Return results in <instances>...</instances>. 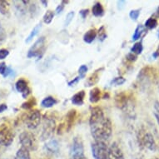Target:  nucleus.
<instances>
[{"label":"nucleus","mask_w":159,"mask_h":159,"mask_svg":"<svg viewBox=\"0 0 159 159\" xmlns=\"http://www.w3.org/2000/svg\"><path fill=\"white\" fill-rule=\"evenodd\" d=\"M41 3H43L44 7L48 6V1H41Z\"/></svg>","instance_id":"obj_45"},{"label":"nucleus","mask_w":159,"mask_h":159,"mask_svg":"<svg viewBox=\"0 0 159 159\" xmlns=\"http://www.w3.org/2000/svg\"><path fill=\"white\" fill-rule=\"evenodd\" d=\"M19 143L22 147L29 149V151H36L38 148V142L34 135L30 132H23L19 135Z\"/></svg>","instance_id":"obj_6"},{"label":"nucleus","mask_w":159,"mask_h":159,"mask_svg":"<svg viewBox=\"0 0 159 159\" xmlns=\"http://www.w3.org/2000/svg\"><path fill=\"white\" fill-rule=\"evenodd\" d=\"M16 90L22 94L24 98H27L29 94L31 93V89H29V84L24 78H20L15 84Z\"/></svg>","instance_id":"obj_11"},{"label":"nucleus","mask_w":159,"mask_h":159,"mask_svg":"<svg viewBox=\"0 0 159 159\" xmlns=\"http://www.w3.org/2000/svg\"><path fill=\"white\" fill-rule=\"evenodd\" d=\"M41 120H42V115H41V112H39V110L38 109L30 110L25 115L24 118V123L31 130L36 129L41 123Z\"/></svg>","instance_id":"obj_5"},{"label":"nucleus","mask_w":159,"mask_h":159,"mask_svg":"<svg viewBox=\"0 0 159 159\" xmlns=\"http://www.w3.org/2000/svg\"><path fill=\"white\" fill-rule=\"evenodd\" d=\"M76 117H77V111L75 109L69 110L66 115V121H65V127L67 133L70 131L72 127L73 126V123L75 122Z\"/></svg>","instance_id":"obj_14"},{"label":"nucleus","mask_w":159,"mask_h":159,"mask_svg":"<svg viewBox=\"0 0 159 159\" xmlns=\"http://www.w3.org/2000/svg\"><path fill=\"white\" fill-rule=\"evenodd\" d=\"M125 1H117V8H118V9L122 10L123 8V7H124V4H125Z\"/></svg>","instance_id":"obj_42"},{"label":"nucleus","mask_w":159,"mask_h":159,"mask_svg":"<svg viewBox=\"0 0 159 159\" xmlns=\"http://www.w3.org/2000/svg\"><path fill=\"white\" fill-rule=\"evenodd\" d=\"M97 35H98L99 40L100 41H103L107 38V34H106V31H105L104 27L102 26L98 29V31L97 32Z\"/></svg>","instance_id":"obj_30"},{"label":"nucleus","mask_w":159,"mask_h":159,"mask_svg":"<svg viewBox=\"0 0 159 159\" xmlns=\"http://www.w3.org/2000/svg\"><path fill=\"white\" fill-rule=\"evenodd\" d=\"M143 50V42L139 41V42L133 44V46L131 48V52H133L137 56L139 54H141Z\"/></svg>","instance_id":"obj_24"},{"label":"nucleus","mask_w":159,"mask_h":159,"mask_svg":"<svg viewBox=\"0 0 159 159\" xmlns=\"http://www.w3.org/2000/svg\"><path fill=\"white\" fill-rule=\"evenodd\" d=\"M138 141L139 147H141L142 148H147L152 152L157 150V143L154 137L148 131L144 129H140L138 131Z\"/></svg>","instance_id":"obj_3"},{"label":"nucleus","mask_w":159,"mask_h":159,"mask_svg":"<svg viewBox=\"0 0 159 159\" xmlns=\"http://www.w3.org/2000/svg\"><path fill=\"white\" fill-rule=\"evenodd\" d=\"M157 18H153V17H151V18H149L146 22H145V24H144V28L145 29H153L155 28H157Z\"/></svg>","instance_id":"obj_26"},{"label":"nucleus","mask_w":159,"mask_h":159,"mask_svg":"<svg viewBox=\"0 0 159 159\" xmlns=\"http://www.w3.org/2000/svg\"><path fill=\"white\" fill-rule=\"evenodd\" d=\"M85 92L84 90H81V91L78 92L77 93H75L72 97L71 98V102L73 105H77V106H81V105L84 104V98H85Z\"/></svg>","instance_id":"obj_16"},{"label":"nucleus","mask_w":159,"mask_h":159,"mask_svg":"<svg viewBox=\"0 0 159 159\" xmlns=\"http://www.w3.org/2000/svg\"><path fill=\"white\" fill-rule=\"evenodd\" d=\"M8 55H9V51L8 49H5V48L0 49V60H3L6 58Z\"/></svg>","instance_id":"obj_37"},{"label":"nucleus","mask_w":159,"mask_h":159,"mask_svg":"<svg viewBox=\"0 0 159 159\" xmlns=\"http://www.w3.org/2000/svg\"><path fill=\"white\" fill-rule=\"evenodd\" d=\"M125 82L126 79L123 77H117V78H114L112 79L110 84L112 86H120V85H123Z\"/></svg>","instance_id":"obj_29"},{"label":"nucleus","mask_w":159,"mask_h":159,"mask_svg":"<svg viewBox=\"0 0 159 159\" xmlns=\"http://www.w3.org/2000/svg\"><path fill=\"white\" fill-rule=\"evenodd\" d=\"M78 159H87V158L85 157H82V158H78Z\"/></svg>","instance_id":"obj_49"},{"label":"nucleus","mask_w":159,"mask_h":159,"mask_svg":"<svg viewBox=\"0 0 159 159\" xmlns=\"http://www.w3.org/2000/svg\"><path fill=\"white\" fill-rule=\"evenodd\" d=\"M53 18H54V13H53V11L48 10L45 13L44 16H43V22L47 24H51V22L52 21Z\"/></svg>","instance_id":"obj_28"},{"label":"nucleus","mask_w":159,"mask_h":159,"mask_svg":"<svg viewBox=\"0 0 159 159\" xmlns=\"http://www.w3.org/2000/svg\"><path fill=\"white\" fill-rule=\"evenodd\" d=\"M154 109H155V112H154V116L156 117L157 123L159 126V102L157 101L154 103Z\"/></svg>","instance_id":"obj_34"},{"label":"nucleus","mask_w":159,"mask_h":159,"mask_svg":"<svg viewBox=\"0 0 159 159\" xmlns=\"http://www.w3.org/2000/svg\"><path fill=\"white\" fill-rule=\"evenodd\" d=\"M136 159H145V158H144L143 156H139L138 157H137Z\"/></svg>","instance_id":"obj_47"},{"label":"nucleus","mask_w":159,"mask_h":159,"mask_svg":"<svg viewBox=\"0 0 159 159\" xmlns=\"http://www.w3.org/2000/svg\"><path fill=\"white\" fill-rule=\"evenodd\" d=\"M139 15H140V9H133V10H131L129 13V17L133 21H136Z\"/></svg>","instance_id":"obj_32"},{"label":"nucleus","mask_w":159,"mask_h":159,"mask_svg":"<svg viewBox=\"0 0 159 159\" xmlns=\"http://www.w3.org/2000/svg\"><path fill=\"white\" fill-rule=\"evenodd\" d=\"M88 70H89V68H88V66L87 65L80 66V68H78V76L81 78H84L85 75H86Z\"/></svg>","instance_id":"obj_31"},{"label":"nucleus","mask_w":159,"mask_h":159,"mask_svg":"<svg viewBox=\"0 0 159 159\" xmlns=\"http://www.w3.org/2000/svg\"><path fill=\"white\" fill-rule=\"evenodd\" d=\"M114 101L116 106L119 109L123 110L128 104V97L125 92H120L115 95Z\"/></svg>","instance_id":"obj_12"},{"label":"nucleus","mask_w":159,"mask_h":159,"mask_svg":"<svg viewBox=\"0 0 159 159\" xmlns=\"http://www.w3.org/2000/svg\"><path fill=\"white\" fill-rule=\"evenodd\" d=\"M70 154L73 159L84 157V143L79 136H77L73 139V143L70 148Z\"/></svg>","instance_id":"obj_8"},{"label":"nucleus","mask_w":159,"mask_h":159,"mask_svg":"<svg viewBox=\"0 0 159 159\" xmlns=\"http://www.w3.org/2000/svg\"><path fill=\"white\" fill-rule=\"evenodd\" d=\"M91 149L94 159H107L108 148L105 142L95 141L92 143Z\"/></svg>","instance_id":"obj_7"},{"label":"nucleus","mask_w":159,"mask_h":159,"mask_svg":"<svg viewBox=\"0 0 159 159\" xmlns=\"http://www.w3.org/2000/svg\"><path fill=\"white\" fill-rule=\"evenodd\" d=\"M126 59L128 61H129V62H131V63H133V62L137 61V59H138V56L136 54H134V53H133V52H129V53L126 56Z\"/></svg>","instance_id":"obj_35"},{"label":"nucleus","mask_w":159,"mask_h":159,"mask_svg":"<svg viewBox=\"0 0 159 159\" xmlns=\"http://www.w3.org/2000/svg\"><path fill=\"white\" fill-rule=\"evenodd\" d=\"M7 37V34H6V32L3 29V27L2 26V24L0 23V42H3L4 41Z\"/></svg>","instance_id":"obj_36"},{"label":"nucleus","mask_w":159,"mask_h":159,"mask_svg":"<svg viewBox=\"0 0 159 159\" xmlns=\"http://www.w3.org/2000/svg\"><path fill=\"white\" fill-rule=\"evenodd\" d=\"M14 135L10 128L7 125H2L0 127V145L4 147L10 146L13 143Z\"/></svg>","instance_id":"obj_9"},{"label":"nucleus","mask_w":159,"mask_h":159,"mask_svg":"<svg viewBox=\"0 0 159 159\" xmlns=\"http://www.w3.org/2000/svg\"><path fill=\"white\" fill-rule=\"evenodd\" d=\"M97 37V30L95 29H89L84 35V41L87 43H92Z\"/></svg>","instance_id":"obj_18"},{"label":"nucleus","mask_w":159,"mask_h":159,"mask_svg":"<svg viewBox=\"0 0 159 159\" xmlns=\"http://www.w3.org/2000/svg\"><path fill=\"white\" fill-rule=\"evenodd\" d=\"M107 159H125L122 149L116 142L112 143L108 148Z\"/></svg>","instance_id":"obj_10"},{"label":"nucleus","mask_w":159,"mask_h":159,"mask_svg":"<svg viewBox=\"0 0 159 159\" xmlns=\"http://www.w3.org/2000/svg\"><path fill=\"white\" fill-rule=\"evenodd\" d=\"M103 70V68H98L96 71H94L91 75L89 76L86 81V86L92 87L97 84L99 81V74L101 73V71Z\"/></svg>","instance_id":"obj_15"},{"label":"nucleus","mask_w":159,"mask_h":159,"mask_svg":"<svg viewBox=\"0 0 159 159\" xmlns=\"http://www.w3.org/2000/svg\"><path fill=\"white\" fill-rule=\"evenodd\" d=\"M101 99V90L98 88H93L89 93V101L92 103H97Z\"/></svg>","instance_id":"obj_17"},{"label":"nucleus","mask_w":159,"mask_h":159,"mask_svg":"<svg viewBox=\"0 0 159 159\" xmlns=\"http://www.w3.org/2000/svg\"><path fill=\"white\" fill-rule=\"evenodd\" d=\"M74 12H69V13L67 14L66 16V19H65V22H64V27H68L70 23L73 21V17H74Z\"/></svg>","instance_id":"obj_33"},{"label":"nucleus","mask_w":159,"mask_h":159,"mask_svg":"<svg viewBox=\"0 0 159 159\" xmlns=\"http://www.w3.org/2000/svg\"><path fill=\"white\" fill-rule=\"evenodd\" d=\"M106 98H109V94L107 93H104V95H103V97H102V98L106 99Z\"/></svg>","instance_id":"obj_46"},{"label":"nucleus","mask_w":159,"mask_h":159,"mask_svg":"<svg viewBox=\"0 0 159 159\" xmlns=\"http://www.w3.org/2000/svg\"><path fill=\"white\" fill-rule=\"evenodd\" d=\"M41 28H42V24H38V25H36V26L34 27V29L32 30L30 34H29V36H28V38L26 39V40H25V43H29L31 42L32 40L38 35V34H39V31H40V29H41Z\"/></svg>","instance_id":"obj_23"},{"label":"nucleus","mask_w":159,"mask_h":159,"mask_svg":"<svg viewBox=\"0 0 159 159\" xmlns=\"http://www.w3.org/2000/svg\"><path fill=\"white\" fill-rule=\"evenodd\" d=\"M8 67H7V65H6V63L4 62L0 63V74L3 76L5 75L6 72L8 70Z\"/></svg>","instance_id":"obj_38"},{"label":"nucleus","mask_w":159,"mask_h":159,"mask_svg":"<svg viewBox=\"0 0 159 159\" xmlns=\"http://www.w3.org/2000/svg\"><path fill=\"white\" fill-rule=\"evenodd\" d=\"M14 159H31L30 151H29V149L24 148V147H21L20 148L18 149V152H17Z\"/></svg>","instance_id":"obj_20"},{"label":"nucleus","mask_w":159,"mask_h":159,"mask_svg":"<svg viewBox=\"0 0 159 159\" xmlns=\"http://www.w3.org/2000/svg\"><path fill=\"white\" fill-rule=\"evenodd\" d=\"M89 125L94 141L105 142L111 138L112 133V122L108 117H105L103 111L100 107L91 108Z\"/></svg>","instance_id":"obj_1"},{"label":"nucleus","mask_w":159,"mask_h":159,"mask_svg":"<svg viewBox=\"0 0 159 159\" xmlns=\"http://www.w3.org/2000/svg\"><path fill=\"white\" fill-rule=\"evenodd\" d=\"M46 50V39L44 36L40 37L36 40L34 45L29 48L27 57L29 58L32 57H42Z\"/></svg>","instance_id":"obj_4"},{"label":"nucleus","mask_w":159,"mask_h":159,"mask_svg":"<svg viewBox=\"0 0 159 159\" xmlns=\"http://www.w3.org/2000/svg\"><path fill=\"white\" fill-rule=\"evenodd\" d=\"M92 13L95 17H102L104 14V8L102 3L96 2L92 8Z\"/></svg>","instance_id":"obj_19"},{"label":"nucleus","mask_w":159,"mask_h":159,"mask_svg":"<svg viewBox=\"0 0 159 159\" xmlns=\"http://www.w3.org/2000/svg\"><path fill=\"white\" fill-rule=\"evenodd\" d=\"M152 57L157 59V58H158L159 57V46L157 48V49L155 50V52H153L152 53Z\"/></svg>","instance_id":"obj_43"},{"label":"nucleus","mask_w":159,"mask_h":159,"mask_svg":"<svg viewBox=\"0 0 159 159\" xmlns=\"http://www.w3.org/2000/svg\"><path fill=\"white\" fill-rule=\"evenodd\" d=\"M55 129H56V121L54 117L46 113L43 118L42 133L40 135V140L47 141L50 139L53 135Z\"/></svg>","instance_id":"obj_2"},{"label":"nucleus","mask_w":159,"mask_h":159,"mask_svg":"<svg viewBox=\"0 0 159 159\" xmlns=\"http://www.w3.org/2000/svg\"><path fill=\"white\" fill-rule=\"evenodd\" d=\"M57 102V101L53 97L48 96L43 99V101L41 102V106L45 108H50V107H53Z\"/></svg>","instance_id":"obj_21"},{"label":"nucleus","mask_w":159,"mask_h":159,"mask_svg":"<svg viewBox=\"0 0 159 159\" xmlns=\"http://www.w3.org/2000/svg\"><path fill=\"white\" fill-rule=\"evenodd\" d=\"M63 9H64V3H61L59 5H57V7L56 8V10H55V12H56V13H57V14H60V13L63 11Z\"/></svg>","instance_id":"obj_41"},{"label":"nucleus","mask_w":159,"mask_h":159,"mask_svg":"<svg viewBox=\"0 0 159 159\" xmlns=\"http://www.w3.org/2000/svg\"><path fill=\"white\" fill-rule=\"evenodd\" d=\"M157 37H158V39H159V29H158V32H157Z\"/></svg>","instance_id":"obj_50"},{"label":"nucleus","mask_w":159,"mask_h":159,"mask_svg":"<svg viewBox=\"0 0 159 159\" xmlns=\"http://www.w3.org/2000/svg\"><path fill=\"white\" fill-rule=\"evenodd\" d=\"M37 104V101L35 98H31L29 100H27L26 102H24L22 104V108H24L25 110H32L33 107Z\"/></svg>","instance_id":"obj_27"},{"label":"nucleus","mask_w":159,"mask_h":159,"mask_svg":"<svg viewBox=\"0 0 159 159\" xmlns=\"http://www.w3.org/2000/svg\"><path fill=\"white\" fill-rule=\"evenodd\" d=\"M89 9H88V8H85V9H81V10L79 11V14H80V16L82 17V18H86L87 16L89 15Z\"/></svg>","instance_id":"obj_40"},{"label":"nucleus","mask_w":159,"mask_h":159,"mask_svg":"<svg viewBox=\"0 0 159 159\" xmlns=\"http://www.w3.org/2000/svg\"><path fill=\"white\" fill-rule=\"evenodd\" d=\"M9 3L5 0H0V13L3 15H7L9 13Z\"/></svg>","instance_id":"obj_25"},{"label":"nucleus","mask_w":159,"mask_h":159,"mask_svg":"<svg viewBox=\"0 0 159 159\" xmlns=\"http://www.w3.org/2000/svg\"><path fill=\"white\" fill-rule=\"evenodd\" d=\"M151 159H159L158 157H152Z\"/></svg>","instance_id":"obj_48"},{"label":"nucleus","mask_w":159,"mask_h":159,"mask_svg":"<svg viewBox=\"0 0 159 159\" xmlns=\"http://www.w3.org/2000/svg\"><path fill=\"white\" fill-rule=\"evenodd\" d=\"M80 79H82V78H80L79 76H78V77H76L75 78H73V80H71V81L68 82V86H69V87L74 86L75 84H78V82H79V80H80Z\"/></svg>","instance_id":"obj_39"},{"label":"nucleus","mask_w":159,"mask_h":159,"mask_svg":"<svg viewBox=\"0 0 159 159\" xmlns=\"http://www.w3.org/2000/svg\"><path fill=\"white\" fill-rule=\"evenodd\" d=\"M144 33H146V29L144 28L143 25L142 24H138L137 28H136L135 31H134V34L133 35V41H137L138 39H139L140 38H142L143 34Z\"/></svg>","instance_id":"obj_22"},{"label":"nucleus","mask_w":159,"mask_h":159,"mask_svg":"<svg viewBox=\"0 0 159 159\" xmlns=\"http://www.w3.org/2000/svg\"><path fill=\"white\" fill-rule=\"evenodd\" d=\"M44 148L48 152L52 154L58 153L59 150H60L59 143H58L57 139H54V138H52V139H50L49 141L47 142V143L45 144Z\"/></svg>","instance_id":"obj_13"},{"label":"nucleus","mask_w":159,"mask_h":159,"mask_svg":"<svg viewBox=\"0 0 159 159\" xmlns=\"http://www.w3.org/2000/svg\"><path fill=\"white\" fill-rule=\"evenodd\" d=\"M7 108H8L7 105H6V104H1V105H0V112H3V111L7 110Z\"/></svg>","instance_id":"obj_44"}]
</instances>
